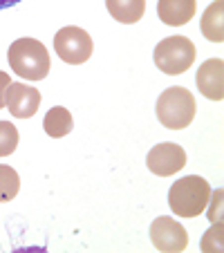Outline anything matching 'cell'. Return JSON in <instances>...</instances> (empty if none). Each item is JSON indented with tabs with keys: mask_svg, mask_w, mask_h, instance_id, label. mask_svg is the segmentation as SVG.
Returning <instances> with one entry per match:
<instances>
[{
	"mask_svg": "<svg viewBox=\"0 0 224 253\" xmlns=\"http://www.w3.org/2000/svg\"><path fill=\"white\" fill-rule=\"evenodd\" d=\"M7 61H9L14 74L27 79V81H43L49 74V52L41 41L36 39H18L9 45L7 52Z\"/></svg>",
	"mask_w": 224,
	"mask_h": 253,
	"instance_id": "6da1fadb",
	"label": "cell"
},
{
	"mask_svg": "<svg viewBox=\"0 0 224 253\" xmlns=\"http://www.w3.org/2000/svg\"><path fill=\"white\" fill-rule=\"evenodd\" d=\"M211 200V186L204 177L188 175L177 179L168 191V206L177 217H197L206 211Z\"/></svg>",
	"mask_w": 224,
	"mask_h": 253,
	"instance_id": "7a4b0ae2",
	"label": "cell"
},
{
	"mask_svg": "<svg viewBox=\"0 0 224 253\" xmlns=\"http://www.w3.org/2000/svg\"><path fill=\"white\" fill-rule=\"evenodd\" d=\"M195 110L197 105L195 99H193V92H188L181 85L164 90L157 99V105H155L159 124L168 130L188 128L193 124V119H195Z\"/></svg>",
	"mask_w": 224,
	"mask_h": 253,
	"instance_id": "3957f363",
	"label": "cell"
},
{
	"mask_svg": "<svg viewBox=\"0 0 224 253\" xmlns=\"http://www.w3.org/2000/svg\"><path fill=\"white\" fill-rule=\"evenodd\" d=\"M195 45H193L191 39L186 36H168V39H162L157 43L153 52L155 65L168 74V77H177V74H184L188 67L195 61Z\"/></svg>",
	"mask_w": 224,
	"mask_h": 253,
	"instance_id": "277c9868",
	"label": "cell"
},
{
	"mask_svg": "<svg viewBox=\"0 0 224 253\" xmlns=\"http://www.w3.org/2000/svg\"><path fill=\"white\" fill-rule=\"evenodd\" d=\"M54 49L61 61L70 65H81L92 56V36L81 27H63L54 36Z\"/></svg>",
	"mask_w": 224,
	"mask_h": 253,
	"instance_id": "5b68a950",
	"label": "cell"
},
{
	"mask_svg": "<svg viewBox=\"0 0 224 253\" xmlns=\"http://www.w3.org/2000/svg\"><path fill=\"white\" fill-rule=\"evenodd\" d=\"M150 242L162 253H179L188 244V235L179 222L162 215L150 224Z\"/></svg>",
	"mask_w": 224,
	"mask_h": 253,
	"instance_id": "8992f818",
	"label": "cell"
},
{
	"mask_svg": "<svg viewBox=\"0 0 224 253\" xmlns=\"http://www.w3.org/2000/svg\"><path fill=\"white\" fill-rule=\"evenodd\" d=\"M146 164H148V170L155 172L157 177H171L186 166V153L179 143L166 141L150 148Z\"/></svg>",
	"mask_w": 224,
	"mask_h": 253,
	"instance_id": "52a82bcc",
	"label": "cell"
},
{
	"mask_svg": "<svg viewBox=\"0 0 224 253\" xmlns=\"http://www.w3.org/2000/svg\"><path fill=\"white\" fill-rule=\"evenodd\" d=\"M5 105L16 119H29L39 110L41 92L27 83H9L5 94Z\"/></svg>",
	"mask_w": 224,
	"mask_h": 253,
	"instance_id": "ba28073f",
	"label": "cell"
},
{
	"mask_svg": "<svg viewBox=\"0 0 224 253\" xmlns=\"http://www.w3.org/2000/svg\"><path fill=\"white\" fill-rule=\"evenodd\" d=\"M197 87L211 101H222L224 96V61L209 58L197 70Z\"/></svg>",
	"mask_w": 224,
	"mask_h": 253,
	"instance_id": "9c48e42d",
	"label": "cell"
},
{
	"mask_svg": "<svg viewBox=\"0 0 224 253\" xmlns=\"http://www.w3.org/2000/svg\"><path fill=\"white\" fill-rule=\"evenodd\" d=\"M197 9V0H159L157 14L164 25L171 27H181L188 20H193Z\"/></svg>",
	"mask_w": 224,
	"mask_h": 253,
	"instance_id": "30bf717a",
	"label": "cell"
},
{
	"mask_svg": "<svg viewBox=\"0 0 224 253\" xmlns=\"http://www.w3.org/2000/svg\"><path fill=\"white\" fill-rule=\"evenodd\" d=\"M224 0H215L206 7V11L202 14L200 29L204 34V39L211 43H222L224 41Z\"/></svg>",
	"mask_w": 224,
	"mask_h": 253,
	"instance_id": "8fae6325",
	"label": "cell"
},
{
	"mask_svg": "<svg viewBox=\"0 0 224 253\" xmlns=\"http://www.w3.org/2000/svg\"><path fill=\"white\" fill-rule=\"evenodd\" d=\"M110 16L124 25H134L146 14V0H105Z\"/></svg>",
	"mask_w": 224,
	"mask_h": 253,
	"instance_id": "7c38bea8",
	"label": "cell"
},
{
	"mask_svg": "<svg viewBox=\"0 0 224 253\" xmlns=\"http://www.w3.org/2000/svg\"><path fill=\"white\" fill-rule=\"evenodd\" d=\"M72 128H74V119H72L70 110H67V108H63V105L52 108V110L45 115V119H43V130L52 139L65 137V134L72 132Z\"/></svg>",
	"mask_w": 224,
	"mask_h": 253,
	"instance_id": "4fadbf2b",
	"label": "cell"
},
{
	"mask_svg": "<svg viewBox=\"0 0 224 253\" xmlns=\"http://www.w3.org/2000/svg\"><path fill=\"white\" fill-rule=\"evenodd\" d=\"M20 191V177L11 166H0V202H11Z\"/></svg>",
	"mask_w": 224,
	"mask_h": 253,
	"instance_id": "5bb4252c",
	"label": "cell"
},
{
	"mask_svg": "<svg viewBox=\"0 0 224 253\" xmlns=\"http://www.w3.org/2000/svg\"><path fill=\"white\" fill-rule=\"evenodd\" d=\"M18 130L9 121H0V157H9L18 148Z\"/></svg>",
	"mask_w": 224,
	"mask_h": 253,
	"instance_id": "9a60e30c",
	"label": "cell"
},
{
	"mask_svg": "<svg viewBox=\"0 0 224 253\" xmlns=\"http://www.w3.org/2000/svg\"><path fill=\"white\" fill-rule=\"evenodd\" d=\"M224 226L222 222H213L209 231L202 238V251L204 253H220L222 251V238H224Z\"/></svg>",
	"mask_w": 224,
	"mask_h": 253,
	"instance_id": "2e32d148",
	"label": "cell"
},
{
	"mask_svg": "<svg viewBox=\"0 0 224 253\" xmlns=\"http://www.w3.org/2000/svg\"><path fill=\"white\" fill-rule=\"evenodd\" d=\"M222 188H218V191H213V200H209L211 202V206H209V222H222V217H224V213H222Z\"/></svg>",
	"mask_w": 224,
	"mask_h": 253,
	"instance_id": "e0dca14e",
	"label": "cell"
},
{
	"mask_svg": "<svg viewBox=\"0 0 224 253\" xmlns=\"http://www.w3.org/2000/svg\"><path fill=\"white\" fill-rule=\"evenodd\" d=\"M11 83V77L5 74V72H0V110L5 108V94H7V87Z\"/></svg>",
	"mask_w": 224,
	"mask_h": 253,
	"instance_id": "ac0fdd59",
	"label": "cell"
},
{
	"mask_svg": "<svg viewBox=\"0 0 224 253\" xmlns=\"http://www.w3.org/2000/svg\"><path fill=\"white\" fill-rule=\"evenodd\" d=\"M20 0H0V9H9V7L18 5Z\"/></svg>",
	"mask_w": 224,
	"mask_h": 253,
	"instance_id": "d6986e66",
	"label": "cell"
}]
</instances>
